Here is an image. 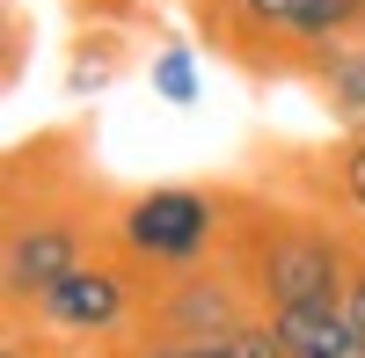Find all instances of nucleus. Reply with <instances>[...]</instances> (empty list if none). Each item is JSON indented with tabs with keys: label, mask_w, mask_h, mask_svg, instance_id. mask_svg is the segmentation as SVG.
Returning <instances> with one entry per match:
<instances>
[{
	"label": "nucleus",
	"mask_w": 365,
	"mask_h": 358,
	"mask_svg": "<svg viewBox=\"0 0 365 358\" xmlns=\"http://www.w3.org/2000/svg\"><path fill=\"white\" fill-rule=\"evenodd\" d=\"M220 242V205L205 190H139L125 213H117V249L132 263H154V271H197Z\"/></svg>",
	"instance_id": "f257e3e1"
},
{
	"label": "nucleus",
	"mask_w": 365,
	"mask_h": 358,
	"mask_svg": "<svg viewBox=\"0 0 365 358\" xmlns=\"http://www.w3.org/2000/svg\"><path fill=\"white\" fill-rule=\"evenodd\" d=\"M351 271H358V263L344 256L336 234H322V227H278L256 249L263 314L270 307H336L344 292H351Z\"/></svg>",
	"instance_id": "f03ea898"
},
{
	"label": "nucleus",
	"mask_w": 365,
	"mask_h": 358,
	"mask_svg": "<svg viewBox=\"0 0 365 358\" xmlns=\"http://www.w3.org/2000/svg\"><path fill=\"white\" fill-rule=\"evenodd\" d=\"M227 29L256 44H299V51H329L365 29V0H227Z\"/></svg>",
	"instance_id": "7ed1b4c3"
},
{
	"label": "nucleus",
	"mask_w": 365,
	"mask_h": 358,
	"mask_svg": "<svg viewBox=\"0 0 365 358\" xmlns=\"http://www.w3.org/2000/svg\"><path fill=\"white\" fill-rule=\"evenodd\" d=\"M132 278L125 271H110V263H81L73 278H58L51 292H37V322L58 337H110V329H125V314H132Z\"/></svg>",
	"instance_id": "20e7f679"
},
{
	"label": "nucleus",
	"mask_w": 365,
	"mask_h": 358,
	"mask_svg": "<svg viewBox=\"0 0 365 358\" xmlns=\"http://www.w3.org/2000/svg\"><path fill=\"white\" fill-rule=\"evenodd\" d=\"M81 271V227L73 220H22L8 234V292L22 307H37V292Z\"/></svg>",
	"instance_id": "39448f33"
},
{
	"label": "nucleus",
	"mask_w": 365,
	"mask_h": 358,
	"mask_svg": "<svg viewBox=\"0 0 365 358\" xmlns=\"http://www.w3.org/2000/svg\"><path fill=\"white\" fill-rule=\"evenodd\" d=\"M154 329L161 337H234V329H249V307L227 278H182L175 292H161Z\"/></svg>",
	"instance_id": "423d86ee"
},
{
	"label": "nucleus",
	"mask_w": 365,
	"mask_h": 358,
	"mask_svg": "<svg viewBox=\"0 0 365 358\" xmlns=\"http://www.w3.org/2000/svg\"><path fill=\"white\" fill-rule=\"evenodd\" d=\"M263 322L278 329L285 358H365V337L344 300L336 307H270Z\"/></svg>",
	"instance_id": "0eeeda50"
},
{
	"label": "nucleus",
	"mask_w": 365,
	"mask_h": 358,
	"mask_svg": "<svg viewBox=\"0 0 365 358\" xmlns=\"http://www.w3.org/2000/svg\"><path fill=\"white\" fill-rule=\"evenodd\" d=\"M314 58H322L329 117H336L351 139H365V29H358V37H344V44H329V51H314Z\"/></svg>",
	"instance_id": "6e6552de"
},
{
	"label": "nucleus",
	"mask_w": 365,
	"mask_h": 358,
	"mask_svg": "<svg viewBox=\"0 0 365 358\" xmlns=\"http://www.w3.org/2000/svg\"><path fill=\"white\" fill-rule=\"evenodd\" d=\"M125 358H285V344H278L270 322H249L234 337H154V344H139Z\"/></svg>",
	"instance_id": "1a4fd4ad"
},
{
	"label": "nucleus",
	"mask_w": 365,
	"mask_h": 358,
	"mask_svg": "<svg viewBox=\"0 0 365 358\" xmlns=\"http://www.w3.org/2000/svg\"><path fill=\"white\" fill-rule=\"evenodd\" d=\"M154 96H161V103H175V110H190V103L205 96L197 58L182 51V44H161V51H154Z\"/></svg>",
	"instance_id": "9d476101"
},
{
	"label": "nucleus",
	"mask_w": 365,
	"mask_h": 358,
	"mask_svg": "<svg viewBox=\"0 0 365 358\" xmlns=\"http://www.w3.org/2000/svg\"><path fill=\"white\" fill-rule=\"evenodd\" d=\"M336 190H344V205L365 220V139H351L344 154H336Z\"/></svg>",
	"instance_id": "9b49d317"
},
{
	"label": "nucleus",
	"mask_w": 365,
	"mask_h": 358,
	"mask_svg": "<svg viewBox=\"0 0 365 358\" xmlns=\"http://www.w3.org/2000/svg\"><path fill=\"white\" fill-rule=\"evenodd\" d=\"M344 307H351V322H358V337H365V263L351 271V292H344Z\"/></svg>",
	"instance_id": "f8f14e48"
},
{
	"label": "nucleus",
	"mask_w": 365,
	"mask_h": 358,
	"mask_svg": "<svg viewBox=\"0 0 365 358\" xmlns=\"http://www.w3.org/2000/svg\"><path fill=\"white\" fill-rule=\"evenodd\" d=\"M103 81H110L103 58H96V66H73V96H88V88H103Z\"/></svg>",
	"instance_id": "ddd939ff"
}]
</instances>
